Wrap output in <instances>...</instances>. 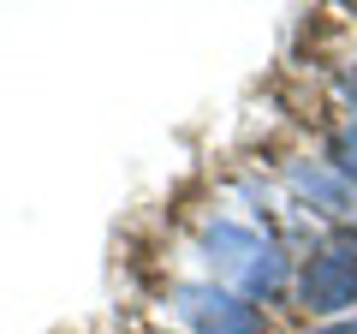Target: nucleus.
<instances>
[{"label": "nucleus", "mask_w": 357, "mask_h": 334, "mask_svg": "<svg viewBox=\"0 0 357 334\" xmlns=\"http://www.w3.org/2000/svg\"><path fill=\"white\" fill-rule=\"evenodd\" d=\"M203 251H208V269L220 275V286L238 293L244 305L286 293V275H292L286 269V251L274 239H262V233L238 227V221H215L203 233Z\"/></svg>", "instance_id": "f257e3e1"}, {"label": "nucleus", "mask_w": 357, "mask_h": 334, "mask_svg": "<svg viewBox=\"0 0 357 334\" xmlns=\"http://www.w3.org/2000/svg\"><path fill=\"white\" fill-rule=\"evenodd\" d=\"M298 298L316 317H333V310L357 305V233H333L316 257L298 269Z\"/></svg>", "instance_id": "f03ea898"}, {"label": "nucleus", "mask_w": 357, "mask_h": 334, "mask_svg": "<svg viewBox=\"0 0 357 334\" xmlns=\"http://www.w3.org/2000/svg\"><path fill=\"white\" fill-rule=\"evenodd\" d=\"M178 317L191 322L197 334H268L262 310L244 305L238 293H227V286L215 281H191V286H178Z\"/></svg>", "instance_id": "7ed1b4c3"}, {"label": "nucleus", "mask_w": 357, "mask_h": 334, "mask_svg": "<svg viewBox=\"0 0 357 334\" xmlns=\"http://www.w3.org/2000/svg\"><path fill=\"white\" fill-rule=\"evenodd\" d=\"M286 185H292V191L304 197L316 215H328V221H357V185L345 180L340 167H310V161H292Z\"/></svg>", "instance_id": "20e7f679"}, {"label": "nucleus", "mask_w": 357, "mask_h": 334, "mask_svg": "<svg viewBox=\"0 0 357 334\" xmlns=\"http://www.w3.org/2000/svg\"><path fill=\"white\" fill-rule=\"evenodd\" d=\"M333 167H340L345 180L357 185V126H345L340 138H333Z\"/></svg>", "instance_id": "39448f33"}, {"label": "nucleus", "mask_w": 357, "mask_h": 334, "mask_svg": "<svg viewBox=\"0 0 357 334\" xmlns=\"http://www.w3.org/2000/svg\"><path fill=\"white\" fill-rule=\"evenodd\" d=\"M316 334H357V322H328V328H316Z\"/></svg>", "instance_id": "423d86ee"}]
</instances>
